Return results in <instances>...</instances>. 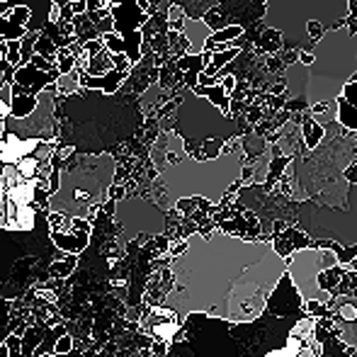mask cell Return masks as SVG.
<instances>
[{"instance_id":"6da1fadb","label":"cell","mask_w":357,"mask_h":357,"mask_svg":"<svg viewBox=\"0 0 357 357\" xmlns=\"http://www.w3.org/2000/svg\"><path fill=\"white\" fill-rule=\"evenodd\" d=\"M287 273V258L270 241H245L224 229L192 234L170 260L173 287L163 309L202 314L226 324H253Z\"/></svg>"},{"instance_id":"7a4b0ae2","label":"cell","mask_w":357,"mask_h":357,"mask_svg":"<svg viewBox=\"0 0 357 357\" xmlns=\"http://www.w3.org/2000/svg\"><path fill=\"white\" fill-rule=\"evenodd\" d=\"M243 173V155L224 153L216 158H180L168 168H160V183L170 195V202L185 197H204L219 202L229 185Z\"/></svg>"},{"instance_id":"3957f363","label":"cell","mask_w":357,"mask_h":357,"mask_svg":"<svg viewBox=\"0 0 357 357\" xmlns=\"http://www.w3.org/2000/svg\"><path fill=\"white\" fill-rule=\"evenodd\" d=\"M114 175V160L109 155L75 158L61 170V185L49 197V212H61L71 219H85L107 195Z\"/></svg>"},{"instance_id":"277c9868","label":"cell","mask_w":357,"mask_h":357,"mask_svg":"<svg viewBox=\"0 0 357 357\" xmlns=\"http://www.w3.org/2000/svg\"><path fill=\"white\" fill-rule=\"evenodd\" d=\"M296 229L314 241H331L340 245H357V185H348L345 207H328L316 199H304L294 209Z\"/></svg>"},{"instance_id":"5b68a950","label":"cell","mask_w":357,"mask_h":357,"mask_svg":"<svg viewBox=\"0 0 357 357\" xmlns=\"http://www.w3.org/2000/svg\"><path fill=\"white\" fill-rule=\"evenodd\" d=\"M340 265V258L335 253L333 243L328 241V245H304L296 248L294 253L287 255V275H289L291 284H294L296 294L301 296V301H319V304H328L333 299V291L324 289L319 282L321 273H326L328 268Z\"/></svg>"},{"instance_id":"8992f818","label":"cell","mask_w":357,"mask_h":357,"mask_svg":"<svg viewBox=\"0 0 357 357\" xmlns=\"http://www.w3.org/2000/svg\"><path fill=\"white\" fill-rule=\"evenodd\" d=\"M117 219L124 226V238H132L134 234H163L165 214L155 204L139 197H129L117 204Z\"/></svg>"},{"instance_id":"52a82bcc","label":"cell","mask_w":357,"mask_h":357,"mask_svg":"<svg viewBox=\"0 0 357 357\" xmlns=\"http://www.w3.org/2000/svg\"><path fill=\"white\" fill-rule=\"evenodd\" d=\"M326 324L348 348L357 350V291L338 294L326 304Z\"/></svg>"},{"instance_id":"ba28073f","label":"cell","mask_w":357,"mask_h":357,"mask_svg":"<svg viewBox=\"0 0 357 357\" xmlns=\"http://www.w3.org/2000/svg\"><path fill=\"white\" fill-rule=\"evenodd\" d=\"M304 139H306V146H309V149H316L319 139H324V127H311V124L306 122V127H304Z\"/></svg>"},{"instance_id":"9c48e42d","label":"cell","mask_w":357,"mask_h":357,"mask_svg":"<svg viewBox=\"0 0 357 357\" xmlns=\"http://www.w3.org/2000/svg\"><path fill=\"white\" fill-rule=\"evenodd\" d=\"M238 34H241V27H229V29H224V32L214 34L209 42H219V39H234V37H238Z\"/></svg>"},{"instance_id":"30bf717a","label":"cell","mask_w":357,"mask_h":357,"mask_svg":"<svg viewBox=\"0 0 357 357\" xmlns=\"http://www.w3.org/2000/svg\"><path fill=\"white\" fill-rule=\"evenodd\" d=\"M71 350V338H63V340H59V345H56V353H68Z\"/></svg>"},{"instance_id":"8fae6325","label":"cell","mask_w":357,"mask_h":357,"mask_svg":"<svg viewBox=\"0 0 357 357\" xmlns=\"http://www.w3.org/2000/svg\"><path fill=\"white\" fill-rule=\"evenodd\" d=\"M301 63H304V66H309V63H314V56H311V54L301 52Z\"/></svg>"},{"instance_id":"7c38bea8","label":"cell","mask_w":357,"mask_h":357,"mask_svg":"<svg viewBox=\"0 0 357 357\" xmlns=\"http://www.w3.org/2000/svg\"><path fill=\"white\" fill-rule=\"evenodd\" d=\"M348 13H353V15H357V0H353V5L348 8Z\"/></svg>"},{"instance_id":"4fadbf2b","label":"cell","mask_w":357,"mask_h":357,"mask_svg":"<svg viewBox=\"0 0 357 357\" xmlns=\"http://www.w3.org/2000/svg\"><path fill=\"white\" fill-rule=\"evenodd\" d=\"M0 357H8V350H5V348H0Z\"/></svg>"}]
</instances>
